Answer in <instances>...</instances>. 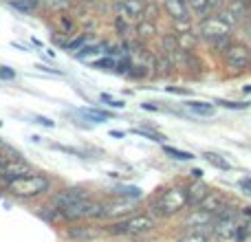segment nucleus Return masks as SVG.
<instances>
[{"mask_svg":"<svg viewBox=\"0 0 251 242\" xmlns=\"http://www.w3.org/2000/svg\"><path fill=\"white\" fill-rule=\"evenodd\" d=\"M7 190L11 196L16 198H35V196L44 194V192L51 190V178L44 176V174H31V176H22L16 181L7 183Z\"/></svg>","mask_w":251,"mask_h":242,"instance_id":"f257e3e1","label":"nucleus"},{"mask_svg":"<svg viewBox=\"0 0 251 242\" xmlns=\"http://www.w3.org/2000/svg\"><path fill=\"white\" fill-rule=\"evenodd\" d=\"M185 207H187V187H170V190L161 192L152 212L161 218H170L174 214L183 212Z\"/></svg>","mask_w":251,"mask_h":242,"instance_id":"f03ea898","label":"nucleus"},{"mask_svg":"<svg viewBox=\"0 0 251 242\" xmlns=\"http://www.w3.org/2000/svg\"><path fill=\"white\" fill-rule=\"evenodd\" d=\"M156 227V220L154 216L150 214H137V216H130L126 220H119V222H113L108 225V234H115V236H139V234H148Z\"/></svg>","mask_w":251,"mask_h":242,"instance_id":"7ed1b4c3","label":"nucleus"},{"mask_svg":"<svg viewBox=\"0 0 251 242\" xmlns=\"http://www.w3.org/2000/svg\"><path fill=\"white\" fill-rule=\"evenodd\" d=\"M231 29H234V24L227 20V16L223 11L214 13V16L209 13L207 18H203V20L199 22V38L209 44V42H214V40L231 35Z\"/></svg>","mask_w":251,"mask_h":242,"instance_id":"20e7f679","label":"nucleus"},{"mask_svg":"<svg viewBox=\"0 0 251 242\" xmlns=\"http://www.w3.org/2000/svg\"><path fill=\"white\" fill-rule=\"evenodd\" d=\"M249 57H251V47L245 42H231L229 48L223 53V64H225L227 73L231 75H243L249 71Z\"/></svg>","mask_w":251,"mask_h":242,"instance_id":"39448f33","label":"nucleus"},{"mask_svg":"<svg viewBox=\"0 0 251 242\" xmlns=\"http://www.w3.org/2000/svg\"><path fill=\"white\" fill-rule=\"evenodd\" d=\"M212 234L218 240H234V238L243 240L247 236V231H245V227H240L238 218L229 216V218H216L212 227Z\"/></svg>","mask_w":251,"mask_h":242,"instance_id":"423d86ee","label":"nucleus"},{"mask_svg":"<svg viewBox=\"0 0 251 242\" xmlns=\"http://www.w3.org/2000/svg\"><path fill=\"white\" fill-rule=\"evenodd\" d=\"M88 192L84 187H66V190L57 192V194L51 196V205L55 209H64V207H71V205H77L82 200H88Z\"/></svg>","mask_w":251,"mask_h":242,"instance_id":"0eeeda50","label":"nucleus"},{"mask_svg":"<svg viewBox=\"0 0 251 242\" xmlns=\"http://www.w3.org/2000/svg\"><path fill=\"white\" fill-rule=\"evenodd\" d=\"M33 174V168L29 163H25L22 159H11V161H4L2 168H0V176L4 178L7 183L16 181V178H22V176H31Z\"/></svg>","mask_w":251,"mask_h":242,"instance_id":"6e6552de","label":"nucleus"},{"mask_svg":"<svg viewBox=\"0 0 251 242\" xmlns=\"http://www.w3.org/2000/svg\"><path fill=\"white\" fill-rule=\"evenodd\" d=\"M161 7L172 22H190L192 11L187 0H161Z\"/></svg>","mask_w":251,"mask_h":242,"instance_id":"1a4fd4ad","label":"nucleus"},{"mask_svg":"<svg viewBox=\"0 0 251 242\" xmlns=\"http://www.w3.org/2000/svg\"><path fill=\"white\" fill-rule=\"evenodd\" d=\"M214 220H216L214 214H207L203 209H192L190 216L183 220V227H187V229H203V227H207Z\"/></svg>","mask_w":251,"mask_h":242,"instance_id":"9d476101","label":"nucleus"},{"mask_svg":"<svg viewBox=\"0 0 251 242\" xmlns=\"http://www.w3.org/2000/svg\"><path fill=\"white\" fill-rule=\"evenodd\" d=\"M143 7H146V0H119L117 9L124 13V18L128 20H141L143 16Z\"/></svg>","mask_w":251,"mask_h":242,"instance_id":"9b49d317","label":"nucleus"},{"mask_svg":"<svg viewBox=\"0 0 251 242\" xmlns=\"http://www.w3.org/2000/svg\"><path fill=\"white\" fill-rule=\"evenodd\" d=\"M223 207H225V198H223V194H221V192H212V190H209V194L201 200V205L196 209H203V212L214 214V216H216Z\"/></svg>","mask_w":251,"mask_h":242,"instance_id":"f8f14e48","label":"nucleus"},{"mask_svg":"<svg viewBox=\"0 0 251 242\" xmlns=\"http://www.w3.org/2000/svg\"><path fill=\"white\" fill-rule=\"evenodd\" d=\"M207 194H209V187L205 185V183H201V181L192 183V185L187 187V207H199L201 200Z\"/></svg>","mask_w":251,"mask_h":242,"instance_id":"ddd939ff","label":"nucleus"},{"mask_svg":"<svg viewBox=\"0 0 251 242\" xmlns=\"http://www.w3.org/2000/svg\"><path fill=\"white\" fill-rule=\"evenodd\" d=\"M178 40V47H181V51L185 53H194V48L199 47V33H194V31H181V33H174Z\"/></svg>","mask_w":251,"mask_h":242,"instance_id":"4468645a","label":"nucleus"},{"mask_svg":"<svg viewBox=\"0 0 251 242\" xmlns=\"http://www.w3.org/2000/svg\"><path fill=\"white\" fill-rule=\"evenodd\" d=\"M134 33H137V40L146 42V40L154 38V35L159 33V29H156V22H150V20H139V22H137V26H134Z\"/></svg>","mask_w":251,"mask_h":242,"instance_id":"2eb2a0df","label":"nucleus"},{"mask_svg":"<svg viewBox=\"0 0 251 242\" xmlns=\"http://www.w3.org/2000/svg\"><path fill=\"white\" fill-rule=\"evenodd\" d=\"M174 69H176V64H174V60L170 55H165V53H159V55H156V75L170 77V75L174 73Z\"/></svg>","mask_w":251,"mask_h":242,"instance_id":"dca6fc26","label":"nucleus"},{"mask_svg":"<svg viewBox=\"0 0 251 242\" xmlns=\"http://www.w3.org/2000/svg\"><path fill=\"white\" fill-rule=\"evenodd\" d=\"M97 234H100V231H95L93 227H71V229L66 231V236H69L71 240H95Z\"/></svg>","mask_w":251,"mask_h":242,"instance_id":"f3484780","label":"nucleus"},{"mask_svg":"<svg viewBox=\"0 0 251 242\" xmlns=\"http://www.w3.org/2000/svg\"><path fill=\"white\" fill-rule=\"evenodd\" d=\"M187 4H190L192 16H199L201 20H203V18H207L209 13H212V7H209L207 0H187Z\"/></svg>","mask_w":251,"mask_h":242,"instance_id":"a211bd4d","label":"nucleus"},{"mask_svg":"<svg viewBox=\"0 0 251 242\" xmlns=\"http://www.w3.org/2000/svg\"><path fill=\"white\" fill-rule=\"evenodd\" d=\"M187 108L194 115H201V117H212L216 113V108L212 104H205V101H187Z\"/></svg>","mask_w":251,"mask_h":242,"instance_id":"6ab92c4d","label":"nucleus"},{"mask_svg":"<svg viewBox=\"0 0 251 242\" xmlns=\"http://www.w3.org/2000/svg\"><path fill=\"white\" fill-rule=\"evenodd\" d=\"M178 242H209V234L205 229H190Z\"/></svg>","mask_w":251,"mask_h":242,"instance_id":"aec40b11","label":"nucleus"},{"mask_svg":"<svg viewBox=\"0 0 251 242\" xmlns=\"http://www.w3.org/2000/svg\"><path fill=\"white\" fill-rule=\"evenodd\" d=\"M159 13H161V7H159V4H156L154 0H146V7H143V16H141V20L156 22Z\"/></svg>","mask_w":251,"mask_h":242,"instance_id":"412c9836","label":"nucleus"},{"mask_svg":"<svg viewBox=\"0 0 251 242\" xmlns=\"http://www.w3.org/2000/svg\"><path fill=\"white\" fill-rule=\"evenodd\" d=\"M9 4L22 13H31L33 9L40 7V0H9Z\"/></svg>","mask_w":251,"mask_h":242,"instance_id":"4be33fe9","label":"nucleus"},{"mask_svg":"<svg viewBox=\"0 0 251 242\" xmlns=\"http://www.w3.org/2000/svg\"><path fill=\"white\" fill-rule=\"evenodd\" d=\"M231 42H234V38H231V35H227V38H221V40H214V42H209V48H212L214 55H223V53L229 48Z\"/></svg>","mask_w":251,"mask_h":242,"instance_id":"5701e85b","label":"nucleus"},{"mask_svg":"<svg viewBox=\"0 0 251 242\" xmlns=\"http://www.w3.org/2000/svg\"><path fill=\"white\" fill-rule=\"evenodd\" d=\"M163 152L168 156H172V159H176V161H192V159H194V154H192V152L178 150V147H172V145H163Z\"/></svg>","mask_w":251,"mask_h":242,"instance_id":"b1692460","label":"nucleus"},{"mask_svg":"<svg viewBox=\"0 0 251 242\" xmlns=\"http://www.w3.org/2000/svg\"><path fill=\"white\" fill-rule=\"evenodd\" d=\"M205 161H209V163L214 165V168H218V169H231V165L227 163L225 159H223L221 154H216V152H205Z\"/></svg>","mask_w":251,"mask_h":242,"instance_id":"393cba45","label":"nucleus"},{"mask_svg":"<svg viewBox=\"0 0 251 242\" xmlns=\"http://www.w3.org/2000/svg\"><path fill=\"white\" fill-rule=\"evenodd\" d=\"M57 24H60L62 33H66V35L75 29V20L71 16H66V13H60V16H57Z\"/></svg>","mask_w":251,"mask_h":242,"instance_id":"a878e982","label":"nucleus"},{"mask_svg":"<svg viewBox=\"0 0 251 242\" xmlns=\"http://www.w3.org/2000/svg\"><path fill=\"white\" fill-rule=\"evenodd\" d=\"M117 66V60L115 57H101V60H97V62H93V69H97V71H110V69H115Z\"/></svg>","mask_w":251,"mask_h":242,"instance_id":"bb28decb","label":"nucleus"},{"mask_svg":"<svg viewBox=\"0 0 251 242\" xmlns=\"http://www.w3.org/2000/svg\"><path fill=\"white\" fill-rule=\"evenodd\" d=\"M113 24H115V31H117L119 35H128V31H130V26H128V18H124L122 13H119V16H115Z\"/></svg>","mask_w":251,"mask_h":242,"instance_id":"cd10ccee","label":"nucleus"},{"mask_svg":"<svg viewBox=\"0 0 251 242\" xmlns=\"http://www.w3.org/2000/svg\"><path fill=\"white\" fill-rule=\"evenodd\" d=\"M216 104L223 106V108H231V110H245V108H249V101H227V99H218Z\"/></svg>","mask_w":251,"mask_h":242,"instance_id":"c85d7f7f","label":"nucleus"},{"mask_svg":"<svg viewBox=\"0 0 251 242\" xmlns=\"http://www.w3.org/2000/svg\"><path fill=\"white\" fill-rule=\"evenodd\" d=\"M82 113H84V117L91 119V121H95V123H100V121H104V119L110 117L108 113H101V110H91V108H88V110H82Z\"/></svg>","mask_w":251,"mask_h":242,"instance_id":"c756f323","label":"nucleus"},{"mask_svg":"<svg viewBox=\"0 0 251 242\" xmlns=\"http://www.w3.org/2000/svg\"><path fill=\"white\" fill-rule=\"evenodd\" d=\"M86 42H88V35H79V38L71 40V42L66 44V48H69V51H79V48H82Z\"/></svg>","mask_w":251,"mask_h":242,"instance_id":"7c9ffc66","label":"nucleus"},{"mask_svg":"<svg viewBox=\"0 0 251 242\" xmlns=\"http://www.w3.org/2000/svg\"><path fill=\"white\" fill-rule=\"evenodd\" d=\"M101 101H108V106H113V108H124V101H119V99H113V97L108 95V93H104V95H101Z\"/></svg>","mask_w":251,"mask_h":242,"instance_id":"2f4dec72","label":"nucleus"},{"mask_svg":"<svg viewBox=\"0 0 251 242\" xmlns=\"http://www.w3.org/2000/svg\"><path fill=\"white\" fill-rule=\"evenodd\" d=\"M0 79H16V71H11L9 66H0Z\"/></svg>","mask_w":251,"mask_h":242,"instance_id":"473e14b6","label":"nucleus"},{"mask_svg":"<svg viewBox=\"0 0 251 242\" xmlns=\"http://www.w3.org/2000/svg\"><path fill=\"white\" fill-rule=\"evenodd\" d=\"M134 132H137V134H143V137H148V139H152V141H161V139H163V137H161V134H154V132H150V130H134Z\"/></svg>","mask_w":251,"mask_h":242,"instance_id":"72a5a7b5","label":"nucleus"},{"mask_svg":"<svg viewBox=\"0 0 251 242\" xmlns=\"http://www.w3.org/2000/svg\"><path fill=\"white\" fill-rule=\"evenodd\" d=\"M33 119L38 121V123L47 125V128H53V121H51V119H47V117H40V115H33Z\"/></svg>","mask_w":251,"mask_h":242,"instance_id":"f704fd0d","label":"nucleus"},{"mask_svg":"<svg viewBox=\"0 0 251 242\" xmlns=\"http://www.w3.org/2000/svg\"><path fill=\"white\" fill-rule=\"evenodd\" d=\"M240 187H243L247 194H251V178H243V181H240Z\"/></svg>","mask_w":251,"mask_h":242,"instance_id":"c9c22d12","label":"nucleus"},{"mask_svg":"<svg viewBox=\"0 0 251 242\" xmlns=\"http://www.w3.org/2000/svg\"><path fill=\"white\" fill-rule=\"evenodd\" d=\"M207 2H209V7H212V11H214V9H221L223 7V4H225V0H207Z\"/></svg>","mask_w":251,"mask_h":242,"instance_id":"e433bc0d","label":"nucleus"},{"mask_svg":"<svg viewBox=\"0 0 251 242\" xmlns=\"http://www.w3.org/2000/svg\"><path fill=\"white\" fill-rule=\"evenodd\" d=\"M245 216H247V225H243V227H245V231H247V234H251V209L245 212Z\"/></svg>","mask_w":251,"mask_h":242,"instance_id":"4c0bfd02","label":"nucleus"},{"mask_svg":"<svg viewBox=\"0 0 251 242\" xmlns=\"http://www.w3.org/2000/svg\"><path fill=\"white\" fill-rule=\"evenodd\" d=\"M170 93H176V95H187L190 91H185V88H174V86H168Z\"/></svg>","mask_w":251,"mask_h":242,"instance_id":"58836bf2","label":"nucleus"},{"mask_svg":"<svg viewBox=\"0 0 251 242\" xmlns=\"http://www.w3.org/2000/svg\"><path fill=\"white\" fill-rule=\"evenodd\" d=\"M192 176H194L196 181H199V178L203 176V169H199V168H196V169H192Z\"/></svg>","mask_w":251,"mask_h":242,"instance_id":"ea45409f","label":"nucleus"},{"mask_svg":"<svg viewBox=\"0 0 251 242\" xmlns=\"http://www.w3.org/2000/svg\"><path fill=\"white\" fill-rule=\"evenodd\" d=\"M143 108H146V110H159L154 104H143Z\"/></svg>","mask_w":251,"mask_h":242,"instance_id":"a19ab883","label":"nucleus"},{"mask_svg":"<svg viewBox=\"0 0 251 242\" xmlns=\"http://www.w3.org/2000/svg\"><path fill=\"white\" fill-rule=\"evenodd\" d=\"M110 134H113V137H117V139H122V137H124V132H119V130H113Z\"/></svg>","mask_w":251,"mask_h":242,"instance_id":"79ce46f5","label":"nucleus"},{"mask_svg":"<svg viewBox=\"0 0 251 242\" xmlns=\"http://www.w3.org/2000/svg\"><path fill=\"white\" fill-rule=\"evenodd\" d=\"M4 161H7V159H4V156L0 154V168H2V163H4Z\"/></svg>","mask_w":251,"mask_h":242,"instance_id":"37998d69","label":"nucleus"},{"mask_svg":"<svg viewBox=\"0 0 251 242\" xmlns=\"http://www.w3.org/2000/svg\"><path fill=\"white\" fill-rule=\"evenodd\" d=\"M249 71H251V57H249Z\"/></svg>","mask_w":251,"mask_h":242,"instance_id":"c03bdc74","label":"nucleus"},{"mask_svg":"<svg viewBox=\"0 0 251 242\" xmlns=\"http://www.w3.org/2000/svg\"><path fill=\"white\" fill-rule=\"evenodd\" d=\"M249 22H251V16H249Z\"/></svg>","mask_w":251,"mask_h":242,"instance_id":"a18cd8bd","label":"nucleus"},{"mask_svg":"<svg viewBox=\"0 0 251 242\" xmlns=\"http://www.w3.org/2000/svg\"><path fill=\"white\" fill-rule=\"evenodd\" d=\"M0 125H2V121H0Z\"/></svg>","mask_w":251,"mask_h":242,"instance_id":"49530a36","label":"nucleus"},{"mask_svg":"<svg viewBox=\"0 0 251 242\" xmlns=\"http://www.w3.org/2000/svg\"><path fill=\"white\" fill-rule=\"evenodd\" d=\"M0 143H2V141H0Z\"/></svg>","mask_w":251,"mask_h":242,"instance_id":"de8ad7c7","label":"nucleus"}]
</instances>
